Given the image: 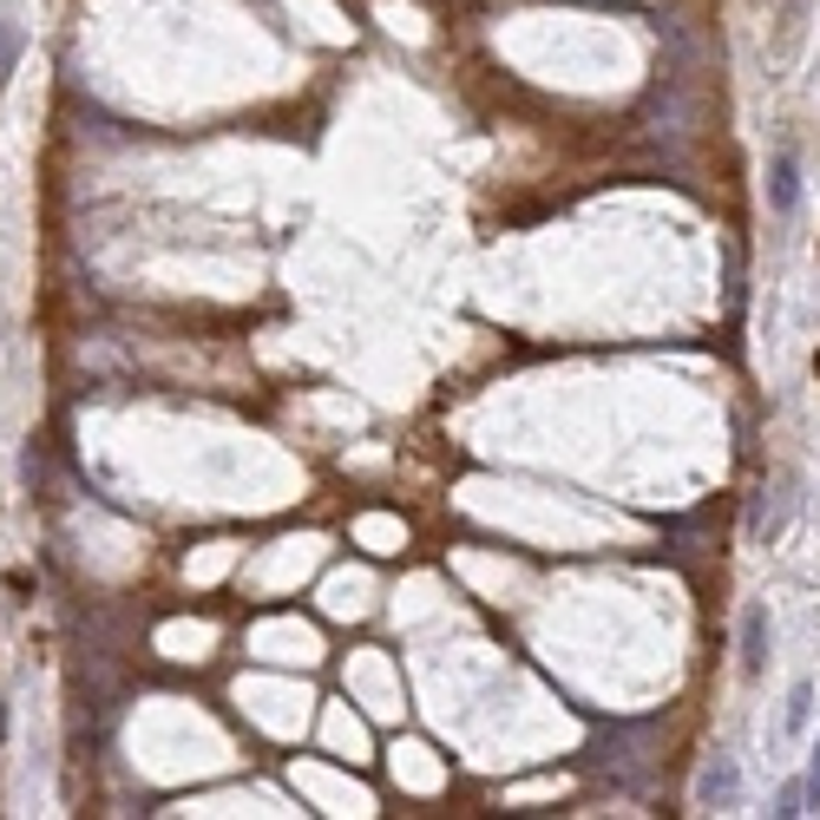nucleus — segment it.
Listing matches in <instances>:
<instances>
[{"label":"nucleus","mask_w":820,"mask_h":820,"mask_svg":"<svg viewBox=\"0 0 820 820\" xmlns=\"http://www.w3.org/2000/svg\"><path fill=\"white\" fill-rule=\"evenodd\" d=\"M696 808H736V761L729 755H709L702 775H696Z\"/></svg>","instance_id":"obj_1"},{"label":"nucleus","mask_w":820,"mask_h":820,"mask_svg":"<svg viewBox=\"0 0 820 820\" xmlns=\"http://www.w3.org/2000/svg\"><path fill=\"white\" fill-rule=\"evenodd\" d=\"M794 198H801V164H794V151L781 145L775 151V164H768V204H775V217H788Z\"/></svg>","instance_id":"obj_2"},{"label":"nucleus","mask_w":820,"mask_h":820,"mask_svg":"<svg viewBox=\"0 0 820 820\" xmlns=\"http://www.w3.org/2000/svg\"><path fill=\"white\" fill-rule=\"evenodd\" d=\"M768 657V604H748L742 610V676H761Z\"/></svg>","instance_id":"obj_3"},{"label":"nucleus","mask_w":820,"mask_h":820,"mask_svg":"<svg viewBox=\"0 0 820 820\" xmlns=\"http://www.w3.org/2000/svg\"><path fill=\"white\" fill-rule=\"evenodd\" d=\"M808 709H814V682H794V696H788V736L808 729Z\"/></svg>","instance_id":"obj_4"},{"label":"nucleus","mask_w":820,"mask_h":820,"mask_svg":"<svg viewBox=\"0 0 820 820\" xmlns=\"http://www.w3.org/2000/svg\"><path fill=\"white\" fill-rule=\"evenodd\" d=\"M13 60H20V27L0 20V85H7V73H13Z\"/></svg>","instance_id":"obj_5"},{"label":"nucleus","mask_w":820,"mask_h":820,"mask_svg":"<svg viewBox=\"0 0 820 820\" xmlns=\"http://www.w3.org/2000/svg\"><path fill=\"white\" fill-rule=\"evenodd\" d=\"M801 788H808V801L820 808V742H814V761H808V781H801Z\"/></svg>","instance_id":"obj_6"}]
</instances>
